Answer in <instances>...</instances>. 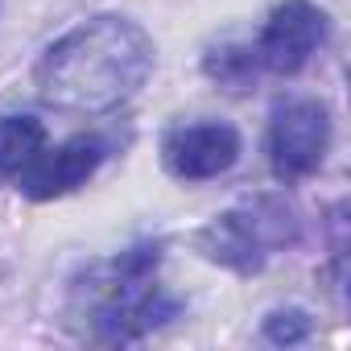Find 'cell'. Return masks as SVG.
Instances as JSON below:
<instances>
[{"label":"cell","mask_w":351,"mask_h":351,"mask_svg":"<svg viewBox=\"0 0 351 351\" xmlns=\"http://www.w3.org/2000/svg\"><path fill=\"white\" fill-rule=\"evenodd\" d=\"M153 71V42L128 17H91L38 62V95L58 112L99 116L128 104Z\"/></svg>","instance_id":"6da1fadb"},{"label":"cell","mask_w":351,"mask_h":351,"mask_svg":"<svg viewBox=\"0 0 351 351\" xmlns=\"http://www.w3.org/2000/svg\"><path fill=\"white\" fill-rule=\"evenodd\" d=\"M157 265H161V244H136L104 269L91 310L99 343H136L149 330L165 326L169 318H178V298H169L153 281Z\"/></svg>","instance_id":"7a4b0ae2"},{"label":"cell","mask_w":351,"mask_h":351,"mask_svg":"<svg viewBox=\"0 0 351 351\" xmlns=\"http://www.w3.org/2000/svg\"><path fill=\"white\" fill-rule=\"evenodd\" d=\"M298 240V215L277 199H256L248 207H236L219 219H211L199 232V248L236 273H261L265 261L277 248H289Z\"/></svg>","instance_id":"3957f363"},{"label":"cell","mask_w":351,"mask_h":351,"mask_svg":"<svg viewBox=\"0 0 351 351\" xmlns=\"http://www.w3.org/2000/svg\"><path fill=\"white\" fill-rule=\"evenodd\" d=\"M330 112L318 99H289L269 124V165L277 182H302L326 161Z\"/></svg>","instance_id":"277c9868"},{"label":"cell","mask_w":351,"mask_h":351,"mask_svg":"<svg viewBox=\"0 0 351 351\" xmlns=\"http://www.w3.org/2000/svg\"><path fill=\"white\" fill-rule=\"evenodd\" d=\"M326 42V13L314 0H281L269 13L261 42H256V62L273 75H298Z\"/></svg>","instance_id":"5b68a950"},{"label":"cell","mask_w":351,"mask_h":351,"mask_svg":"<svg viewBox=\"0 0 351 351\" xmlns=\"http://www.w3.org/2000/svg\"><path fill=\"white\" fill-rule=\"evenodd\" d=\"M161 161L182 182H211L240 161V132L219 120L178 124L161 141Z\"/></svg>","instance_id":"8992f818"},{"label":"cell","mask_w":351,"mask_h":351,"mask_svg":"<svg viewBox=\"0 0 351 351\" xmlns=\"http://www.w3.org/2000/svg\"><path fill=\"white\" fill-rule=\"evenodd\" d=\"M104 157H108V141H104V136H71V141H62L58 149H42V153L21 169L17 186H21L29 199H38V203L62 199V195L79 191V186L91 178V173L104 165Z\"/></svg>","instance_id":"52a82bcc"},{"label":"cell","mask_w":351,"mask_h":351,"mask_svg":"<svg viewBox=\"0 0 351 351\" xmlns=\"http://www.w3.org/2000/svg\"><path fill=\"white\" fill-rule=\"evenodd\" d=\"M42 149L46 124L38 116H0V182H17Z\"/></svg>","instance_id":"ba28073f"},{"label":"cell","mask_w":351,"mask_h":351,"mask_svg":"<svg viewBox=\"0 0 351 351\" xmlns=\"http://www.w3.org/2000/svg\"><path fill=\"white\" fill-rule=\"evenodd\" d=\"M203 71H207L219 87H228V91H248V87L256 83L261 62H256V50H248V46H219V50L207 54Z\"/></svg>","instance_id":"9c48e42d"},{"label":"cell","mask_w":351,"mask_h":351,"mask_svg":"<svg viewBox=\"0 0 351 351\" xmlns=\"http://www.w3.org/2000/svg\"><path fill=\"white\" fill-rule=\"evenodd\" d=\"M310 314L306 310H298V306H289V310H273L269 318H265V339L269 343H277V347H293V343H306L310 339Z\"/></svg>","instance_id":"30bf717a"}]
</instances>
